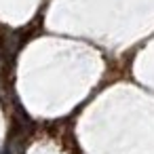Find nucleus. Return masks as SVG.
I'll return each instance as SVG.
<instances>
[{
	"label": "nucleus",
	"instance_id": "nucleus-1",
	"mask_svg": "<svg viewBox=\"0 0 154 154\" xmlns=\"http://www.w3.org/2000/svg\"><path fill=\"white\" fill-rule=\"evenodd\" d=\"M0 154H11V150H9V148H2V150H0Z\"/></svg>",
	"mask_w": 154,
	"mask_h": 154
}]
</instances>
